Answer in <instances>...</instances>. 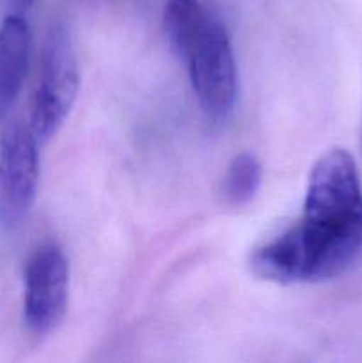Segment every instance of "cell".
<instances>
[{"mask_svg":"<svg viewBox=\"0 0 362 363\" xmlns=\"http://www.w3.org/2000/svg\"><path fill=\"white\" fill-rule=\"evenodd\" d=\"M38 138L13 124L0 138V230L18 229L31 213L39 181Z\"/></svg>","mask_w":362,"mask_h":363,"instance_id":"277c9868","label":"cell"},{"mask_svg":"<svg viewBox=\"0 0 362 363\" xmlns=\"http://www.w3.org/2000/svg\"><path fill=\"white\" fill-rule=\"evenodd\" d=\"M70 298V264L62 248L39 247L25 266L23 318L38 335L52 332L62 321Z\"/></svg>","mask_w":362,"mask_h":363,"instance_id":"5b68a950","label":"cell"},{"mask_svg":"<svg viewBox=\"0 0 362 363\" xmlns=\"http://www.w3.org/2000/svg\"><path fill=\"white\" fill-rule=\"evenodd\" d=\"M263 181L261 162L252 152H240L231 160L222 181V195L234 208L248 204L258 195Z\"/></svg>","mask_w":362,"mask_h":363,"instance_id":"52a82bcc","label":"cell"},{"mask_svg":"<svg viewBox=\"0 0 362 363\" xmlns=\"http://www.w3.org/2000/svg\"><path fill=\"white\" fill-rule=\"evenodd\" d=\"M31 28L20 14L0 25V121L9 113L23 87L31 55Z\"/></svg>","mask_w":362,"mask_h":363,"instance_id":"8992f818","label":"cell"},{"mask_svg":"<svg viewBox=\"0 0 362 363\" xmlns=\"http://www.w3.org/2000/svg\"><path fill=\"white\" fill-rule=\"evenodd\" d=\"M9 14H20L23 16L28 9L35 4V0H2Z\"/></svg>","mask_w":362,"mask_h":363,"instance_id":"ba28073f","label":"cell"},{"mask_svg":"<svg viewBox=\"0 0 362 363\" xmlns=\"http://www.w3.org/2000/svg\"><path fill=\"white\" fill-rule=\"evenodd\" d=\"M362 254V184L355 160L334 147L309 174L302 215L252 252L248 268L273 284H316L343 275Z\"/></svg>","mask_w":362,"mask_h":363,"instance_id":"6da1fadb","label":"cell"},{"mask_svg":"<svg viewBox=\"0 0 362 363\" xmlns=\"http://www.w3.org/2000/svg\"><path fill=\"white\" fill-rule=\"evenodd\" d=\"M80 89V71L73 43L62 25L46 34L39 64L38 85L31 105L28 128L39 142L57 133L70 116Z\"/></svg>","mask_w":362,"mask_h":363,"instance_id":"3957f363","label":"cell"},{"mask_svg":"<svg viewBox=\"0 0 362 363\" xmlns=\"http://www.w3.org/2000/svg\"><path fill=\"white\" fill-rule=\"evenodd\" d=\"M187 64L192 89L202 112L212 121H226L238 94V73L226 27L209 16L204 27L177 55Z\"/></svg>","mask_w":362,"mask_h":363,"instance_id":"7a4b0ae2","label":"cell"}]
</instances>
